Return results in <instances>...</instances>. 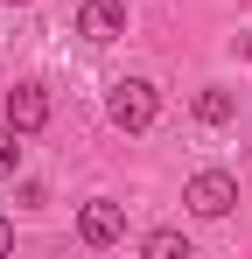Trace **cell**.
Masks as SVG:
<instances>
[{"instance_id":"6da1fadb","label":"cell","mask_w":252,"mask_h":259,"mask_svg":"<svg viewBox=\"0 0 252 259\" xmlns=\"http://www.w3.org/2000/svg\"><path fill=\"white\" fill-rule=\"evenodd\" d=\"M105 112H112V126H119V133H147V126H154V112H161V98H154L147 77H119V84L105 91Z\"/></svg>"},{"instance_id":"7a4b0ae2","label":"cell","mask_w":252,"mask_h":259,"mask_svg":"<svg viewBox=\"0 0 252 259\" xmlns=\"http://www.w3.org/2000/svg\"><path fill=\"white\" fill-rule=\"evenodd\" d=\"M182 203H189L196 217H224L231 203H238V182H231L224 168H203V175H189V189H182Z\"/></svg>"},{"instance_id":"3957f363","label":"cell","mask_w":252,"mask_h":259,"mask_svg":"<svg viewBox=\"0 0 252 259\" xmlns=\"http://www.w3.org/2000/svg\"><path fill=\"white\" fill-rule=\"evenodd\" d=\"M77 35L84 42H119L126 35V0H84L77 7Z\"/></svg>"},{"instance_id":"277c9868","label":"cell","mask_w":252,"mask_h":259,"mask_svg":"<svg viewBox=\"0 0 252 259\" xmlns=\"http://www.w3.org/2000/svg\"><path fill=\"white\" fill-rule=\"evenodd\" d=\"M7 126L14 133H42L49 126V91L42 84H14L7 91Z\"/></svg>"},{"instance_id":"5b68a950","label":"cell","mask_w":252,"mask_h":259,"mask_svg":"<svg viewBox=\"0 0 252 259\" xmlns=\"http://www.w3.org/2000/svg\"><path fill=\"white\" fill-rule=\"evenodd\" d=\"M77 238L84 245H119L126 238V210L119 203H84L77 210Z\"/></svg>"},{"instance_id":"8992f818","label":"cell","mask_w":252,"mask_h":259,"mask_svg":"<svg viewBox=\"0 0 252 259\" xmlns=\"http://www.w3.org/2000/svg\"><path fill=\"white\" fill-rule=\"evenodd\" d=\"M196 119H203V126H231V119H238V98H231V91H196Z\"/></svg>"},{"instance_id":"52a82bcc","label":"cell","mask_w":252,"mask_h":259,"mask_svg":"<svg viewBox=\"0 0 252 259\" xmlns=\"http://www.w3.org/2000/svg\"><path fill=\"white\" fill-rule=\"evenodd\" d=\"M147 259H189V238L182 231H147Z\"/></svg>"},{"instance_id":"ba28073f","label":"cell","mask_w":252,"mask_h":259,"mask_svg":"<svg viewBox=\"0 0 252 259\" xmlns=\"http://www.w3.org/2000/svg\"><path fill=\"white\" fill-rule=\"evenodd\" d=\"M14 168H21V133L7 126V119H0V182H7Z\"/></svg>"},{"instance_id":"9c48e42d","label":"cell","mask_w":252,"mask_h":259,"mask_svg":"<svg viewBox=\"0 0 252 259\" xmlns=\"http://www.w3.org/2000/svg\"><path fill=\"white\" fill-rule=\"evenodd\" d=\"M7 245H14V224H7V217H0V252H7Z\"/></svg>"},{"instance_id":"30bf717a","label":"cell","mask_w":252,"mask_h":259,"mask_svg":"<svg viewBox=\"0 0 252 259\" xmlns=\"http://www.w3.org/2000/svg\"><path fill=\"white\" fill-rule=\"evenodd\" d=\"M7 7H21V0H7Z\"/></svg>"}]
</instances>
